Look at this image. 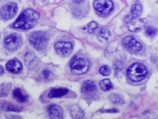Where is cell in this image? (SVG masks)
Listing matches in <instances>:
<instances>
[{
	"instance_id": "1",
	"label": "cell",
	"mask_w": 158,
	"mask_h": 119,
	"mask_svg": "<svg viewBox=\"0 0 158 119\" xmlns=\"http://www.w3.org/2000/svg\"><path fill=\"white\" fill-rule=\"evenodd\" d=\"M40 17V14L36 11L27 9L23 11L13 24V27L15 29L28 30L31 29L36 24Z\"/></svg>"
},
{
	"instance_id": "2",
	"label": "cell",
	"mask_w": 158,
	"mask_h": 119,
	"mask_svg": "<svg viewBox=\"0 0 158 119\" xmlns=\"http://www.w3.org/2000/svg\"><path fill=\"white\" fill-rule=\"evenodd\" d=\"M127 73L130 80L134 82H138L145 78L148 74V70L144 64L139 63H135L128 68Z\"/></svg>"
},
{
	"instance_id": "3",
	"label": "cell",
	"mask_w": 158,
	"mask_h": 119,
	"mask_svg": "<svg viewBox=\"0 0 158 119\" xmlns=\"http://www.w3.org/2000/svg\"><path fill=\"white\" fill-rule=\"evenodd\" d=\"M29 43L37 50L46 48L49 42V35L46 32L36 31L31 33L29 37Z\"/></svg>"
},
{
	"instance_id": "4",
	"label": "cell",
	"mask_w": 158,
	"mask_h": 119,
	"mask_svg": "<svg viewBox=\"0 0 158 119\" xmlns=\"http://www.w3.org/2000/svg\"><path fill=\"white\" fill-rule=\"evenodd\" d=\"M89 62L88 60L80 57H75L70 63V68L73 74L81 75L88 72Z\"/></svg>"
},
{
	"instance_id": "5",
	"label": "cell",
	"mask_w": 158,
	"mask_h": 119,
	"mask_svg": "<svg viewBox=\"0 0 158 119\" xmlns=\"http://www.w3.org/2000/svg\"><path fill=\"white\" fill-rule=\"evenodd\" d=\"M94 8L102 15H108L114 7L113 2L110 0H94Z\"/></svg>"
},
{
	"instance_id": "6",
	"label": "cell",
	"mask_w": 158,
	"mask_h": 119,
	"mask_svg": "<svg viewBox=\"0 0 158 119\" xmlns=\"http://www.w3.org/2000/svg\"><path fill=\"white\" fill-rule=\"evenodd\" d=\"M22 38L17 33H12L7 36L4 40L6 48L9 51H14L18 49L22 45Z\"/></svg>"
},
{
	"instance_id": "7",
	"label": "cell",
	"mask_w": 158,
	"mask_h": 119,
	"mask_svg": "<svg viewBox=\"0 0 158 119\" xmlns=\"http://www.w3.org/2000/svg\"><path fill=\"white\" fill-rule=\"evenodd\" d=\"M122 44L126 49L133 53L139 51L143 48L142 45L131 36H127L123 38Z\"/></svg>"
},
{
	"instance_id": "8",
	"label": "cell",
	"mask_w": 158,
	"mask_h": 119,
	"mask_svg": "<svg viewBox=\"0 0 158 119\" xmlns=\"http://www.w3.org/2000/svg\"><path fill=\"white\" fill-rule=\"evenodd\" d=\"M54 48L60 56H67L72 51L73 45L69 42H59L54 45Z\"/></svg>"
},
{
	"instance_id": "9",
	"label": "cell",
	"mask_w": 158,
	"mask_h": 119,
	"mask_svg": "<svg viewBox=\"0 0 158 119\" xmlns=\"http://www.w3.org/2000/svg\"><path fill=\"white\" fill-rule=\"evenodd\" d=\"M127 27L130 32H136L140 30L144 25L143 21L138 17H134L131 15L128 16L125 19Z\"/></svg>"
},
{
	"instance_id": "10",
	"label": "cell",
	"mask_w": 158,
	"mask_h": 119,
	"mask_svg": "<svg viewBox=\"0 0 158 119\" xmlns=\"http://www.w3.org/2000/svg\"><path fill=\"white\" fill-rule=\"evenodd\" d=\"M17 12V6L15 3L10 2L1 7V14L5 19L12 18Z\"/></svg>"
},
{
	"instance_id": "11",
	"label": "cell",
	"mask_w": 158,
	"mask_h": 119,
	"mask_svg": "<svg viewBox=\"0 0 158 119\" xmlns=\"http://www.w3.org/2000/svg\"><path fill=\"white\" fill-rule=\"evenodd\" d=\"M48 112L51 118H62L63 113L60 107L56 104H52L48 107Z\"/></svg>"
},
{
	"instance_id": "12",
	"label": "cell",
	"mask_w": 158,
	"mask_h": 119,
	"mask_svg": "<svg viewBox=\"0 0 158 119\" xmlns=\"http://www.w3.org/2000/svg\"><path fill=\"white\" fill-rule=\"evenodd\" d=\"M6 69L12 73H18L22 69V66L20 62L17 60H13L9 61L6 65Z\"/></svg>"
},
{
	"instance_id": "13",
	"label": "cell",
	"mask_w": 158,
	"mask_h": 119,
	"mask_svg": "<svg viewBox=\"0 0 158 119\" xmlns=\"http://www.w3.org/2000/svg\"><path fill=\"white\" fill-rule=\"evenodd\" d=\"M96 89V84L91 80H87L83 82L81 86V92L83 93H89L93 92Z\"/></svg>"
},
{
	"instance_id": "14",
	"label": "cell",
	"mask_w": 158,
	"mask_h": 119,
	"mask_svg": "<svg viewBox=\"0 0 158 119\" xmlns=\"http://www.w3.org/2000/svg\"><path fill=\"white\" fill-rule=\"evenodd\" d=\"M69 92L68 89L66 88H55L52 89L49 94L48 97L49 98H56L60 97L63 95H65Z\"/></svg>"
},
{
	"instance_id": "15",
	"label": "cell",
	"mask_w": 158,
	"mask_h": 119,
	"mask_svg": "<svg viewBox=\"0 0 158 119\" xmlns=\"http://www.w3.org/2000/svg\"><path fill=\"white\" fill-rule=\"evenodd\" d=\"M12 95L14 98L20 102H25L28 100V96L23 94L20 88H16L15 89H14Z\"/></svg>"
},
{
	"instance_id": "16",
	"label": "cell",
	"mask_w": 158,
	"mask_h": 119,
	"mask_svg": "<svg viewBox=\"0 0 158 119\" xmlns=\"http://www.w3.org/2000/svg\"><path fill=\"white\" fill-rule=\"evenodd\" d=\"M110 33L107 29H101L98 32V38L101 42L107 41L110 37Z\"/></svg>"
},
{
	"instance_id": "17",
	"label": "cell",
	"mask_w": 158,
	"mask_h": 119,
	"mask_svg": "<svg viewBox=\"0 0 158 119\" xmlns=\"http://www.w3.org/2000/svg\"><path fill=\"white\" fill-rule=\"evenodd\" d=\"M142 12V7L139 4H134L131 8V15L134 17H138Z\"/></svg>"
},
{
	"instance_id": "18",
	"label": "cell",
	"mask_w": 158,
	"mask_h": 119,
	"mask_svg": "<svg viewBox=\"0 0 158 119\" xmlns=\"http://www.w3.org/2000/svg\"><path fill=\"white\" fill-rule=\"evenodd\" d=\"M99 86L102 90H109L112 88V84L109 79H104L99 82Z\"/></svg>"
},
{
	"instance_id": "19",
	"label": "cell",
	"mask_w": 158,
	"mask_h": 119,
	"mask_svg": "<svg viewBox=\"0 0 158 119\" xmlns=\"http://www.w3.org/2000/svg\"><path fill=\"white\" fill-rule=\"evenodd\" d=\"M2 108L6 111H13V112H20L21 111V108L12 105V104L8 102H4L1 105Z\"/></svg>"
},
{
	"instance_id": "20",
	"label": "cell",
	"mask_w": 158,
	"mask_h": 119,
	"mask_svg": "<svg viewBox=\"0 0 158 119\" xmlns=\"http://www.w3.org/2000/svg\"><path fill=\"white\" fill-rule=\"evenodd\" d=\"M70 113L73 118H80L83 115L82 110L77 105H74L71 108Z\"/></svg>"
},
{
	"instance_id": "21",
	"label": "cell",
	"mask_w": 158,
	"mask_h": 119,
	"mask_svg": "<svg viewBox=\"0 0 158 119\" xmlns=\"http://www.w3.org/2000/svg\"><path fill=\"white\" fill-rule=\"evenodd\" d=\"M99 72L102 76H109L111 73V70L109 66L104 65L99 68Z\"/></svg>"
},
{
	"instance_id": "22",
	"label": "cell",
	"mask_w": 158,
	"mask_h": 119,
	"mask_svg": "<svg viewBox=\"0 0 158 119\" xmlns=\"http://www.w3.org/2000/svg\"><path fill=\"white\" fill-rule=\"evenodd\" d=\"M145 33L148 37H152L155 36L156 34L157 33V30L155 28H153L152 27H148V28H146L145 30Z\"/></svg>"
},
{
	"instance_id": "23",
	"label": "cell",
	"mask_w": 158,
	"mask_h": 119,
	"mask_svg": "<svg viewBox=\"0 0 158 119\" xmlns=\"http://www.w3.org/2000/svg\"><path fill=\"white\" fill-rule=\"evenodd\" d=\"M109 98H110V100L114 104H120L123 102L120 97L118 95H116L115 94H112L110 95Z\"/></svg>"
},
{
	"instance_id": "24",
	"label": "cell",
	"mask_w": 158,
	"mask_h": 119,
	"mask_svg": "<svg viewBox=\"0 0 158 119\" xmlns=\"http://www.w3.org/2000/svg\"><path fill=\"white\" fill-rule=\"evenodd\" d=\"M98 28V24L94 22V21H92L91 22L88 27V32L90 33H92L94 32V31Z\"/></svg>"
},
{
	"instance_id": "25",
	"label": "cell",
	"mask_w": 158,
	"mask_h": 119,
	"mask_svg": "<svg viewBox=\"0 0 158 119\" xmlns=\"http://www.w3.org/2000/svg\"><path fill=\"white\" fill-rule=\"evenodd\" d=\"M43 76H44V78L48 79V78L49 77V76H50V72H49L48 70L45 69V70H44V71H43Z\"/></svg>"
},
{
	"instance_id": "26",
	"label": "cell",
	"mask_w": 158,
	"mask_h": 119,
	"mask_svg": "<svg viewBox=\"0 0 158 119\" xmlns=\"http://www.w3.org/2000/svg\"><path fill=\"white\" fill-rule=\"evenodd\" d=\"M73 1L76 4H81L85 1V0H73Z\"/></svg>"
},
{
	"instance_id": "27",
	"label": "cell",
	"mask_w": 158,
	"mask_h": 119,
	"mask_svg": "<svg viewBox=\"0 0 158 119\" xmlns=\"http://www.w3.org/2000/svg\"><path fill=\"white\" fill-rule=\"evenodd\" d=\"M104 112H117L118 111L115 109V108H112V109H109V110H105Z\"/></svg>"
},
{
	"instance_id": "28",
	"label": "cell",
	"mask_w": 158,
	"mask_h": 119,
	"mask_svg": "<svg viewBox=\"0 0 158 119\" xmlns=\"http://www.w3.org/2000/svg\"><path fill=\"white\" fill-rule=\"evenodd\" d=\"M1 74H2V73H3V68H2V66H1Z\"/></svg>"
}]
</instances>
